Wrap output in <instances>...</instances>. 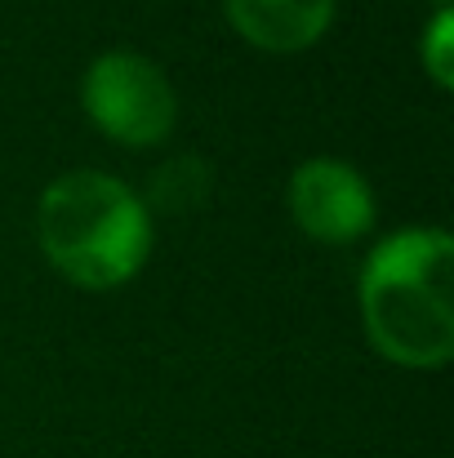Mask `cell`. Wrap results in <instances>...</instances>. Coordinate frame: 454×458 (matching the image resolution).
<instances>
[{
	"instance_id": "obj_1",
	"label": "cell",
	"mask_w": 454,
	"mask_h": 458,
	"mask_svg": "<svg viewBox=\"0 0 454 458\" xmlns=\"http://www.w3.org/2000/svg\"><path fill=\"white\" fill-rule=\"evenodd\" d=\"M454 245L441 227H410L374 245L361 267V316L383 356L410 369L446 365L454 347Z\"/></svg>"
},
{
	"instance_id": "obj_2",
	"label": "cell",
	"mask_w": 454,
	"mask_h": 458,
	"mask_svg": "<svg viewBox=\"0 0 454 458\" xmlns=\"http://www.w3.org/2000/svg\"><path fill=\"white\" fill-rule=\"evenodd\" d=\"M40 250L76 285H121L151 250V218L143 196L112 174L72 169L58 174L36 205Z\"/></svg>"
},
{
	"instance_id": "obj_3",
	"label": "cell",
	"mask_w": 454,
	"mask_h": 458,
	"mask_svg": "<svg viewBox=\"0 0 454 458\" xmlns=\"http://www.w3.org/2000/svg\"><path fill=\"white\" fill-rule=\"evenodd\" d=\"M81 98H85L90 121L103 134L121 143H139V148L160 143L174 130V112H178L169 76L134 49L99 54L81 81Z\"/></svg>"
},
{
	"instance_id": "obj_4",
	"label": "cell",
	"mask_w": 454,
	"mask_h": 458,
	"mask_svg": "<svg viewBox=\"0 0 454 458\" xmlns=\"http://www.w3.org/2000/svg\"><path fill=\"white\" fill-rule=\"evenodd\" d=\"M290 209L307 236L343 245V241H356L361 232H370L374 191L347 160L312 156L290 178Z\"/></svg>"
},
{
	"instance_id": "obj_5",
	"label": "cell",
	"mask_w": 454,
	"mask_h": 458,
	"mask_svg": "<svg viewBox=\"0 0 454 458\" xmlns=\"http://www.w3.org/2000/svg\"><path fill=\"white\" fill-rule=\"evenodd\" d=\"M227 4V18L241 27V36H250L259 49H303L312 45L330 13H334V0H223Z\"/></svg>"
},
{
	"instance_id": "obj_6",
	"label": "cell",
	"mask_w": 454,
	"mask_h": 458,
	"mask_svg": "<svg viewBox=\"0 0 454 458\" xmlns=\"http://www.w3.org/2000/svg\"><path fill=\"white\" fill-rule=\"evenodd\" d=\"M210 187H214V169L201 156H169L151 169L148 200L165 214H192L210 200Z\"/></svg>"
},
{
	"instance_id": "obj_7",
	"label": "cell",
	"mask_w": 454,
	"mask_h": 458,
	"mask_svg": "<svg viewBox=\"0 0 454 458\" xmlns=\"http://www.w3.org/2000/svg\"><path fill=\"white\" fill-rule=\"evenodd\" d=\"M450 31H454L450 9H437V18H433V27L424 36V63H428L437 85H450Z\"/></svg>"
}]
</instances>
